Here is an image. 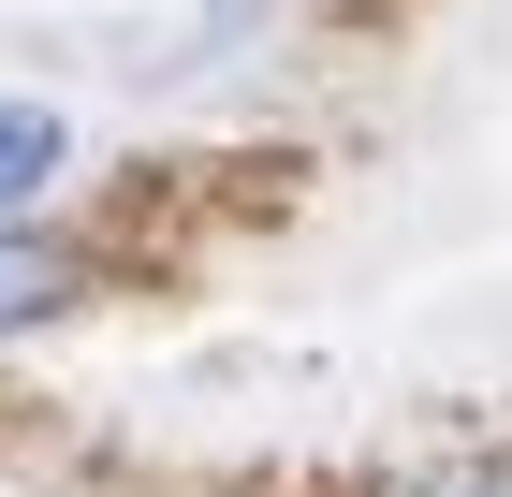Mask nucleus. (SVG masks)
I'll use <instances>...</instances> for the list:
<instances>
[{
  "mask_svg": "<svg viewBox=\"0 0 512 497\" xmlns=\"http://www.w3.org/2000/svg\"><path fill=\"white\" fill-rule=\"evenodd\" d=\"M88 249L74 234H44V220H0V351L15 337H44V322H59V307H88Z\"/></svg>",
  "mask_w": 512,
  "mask_h": 497,
  "instance_id": "obj_1",
  "label": "nucleus"
},
{
  "mask_svg": "<svg viewBox=\"0 0 512 497\" xmlns=\"http://www.w3.org/2000/svg\"><path fill=\"white\" fill-rule=\"evenodd\" d=\"M59 176H74V117L30 103V88H0V220H30Z\"/></svg>",
  "mask_w": 512,
  "mask_h": 497,
  "instance_id": "obj_2",
  "label": "nucleus"
},
{
  "mask_svg": "<svg viewBox=\"0 0 512 497\" xmlns=\"http://www.w3.org/2000/svg\"><path fill=\"white\" fill-rule=\"evenodd\" d=\"M381 497H512V454H439V468H395Z\"/></svg>",
  "mask_w": 512,
  "mask_h": 497,
  "instance_id": "obj_3",
  "label": "nucleus"
}]
</instances>
